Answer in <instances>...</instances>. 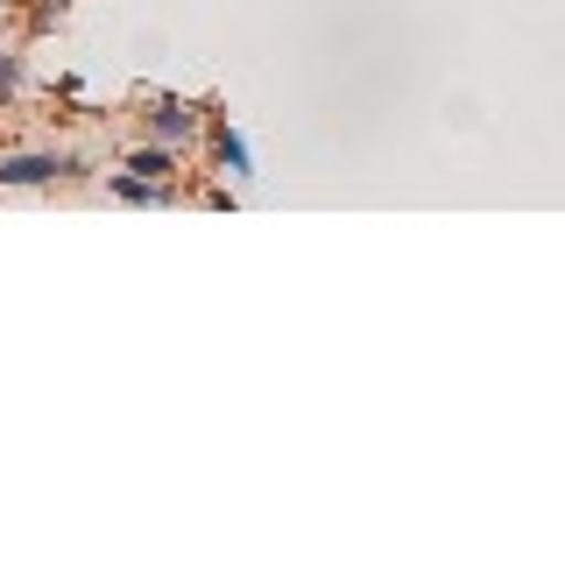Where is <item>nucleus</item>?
Masks as SVG:
<instances>
[{
  "label": "nucleus",
  "instance_id": "f257e3e1",
  "mask_svg": "<svg viewBox=\"0 0 565 565\" xmlns=\"http://www.w3.org/2000/svg\"><path fill=\"white\" fill-rule=\"evenodd\" d=\"M85 177V163L71 149H14L0 156V191H43V184H71Z\"/></svg>",
  "mask_w": 565,
  "mask_h": 565
},
{
  "label": "nucleus",
  "instance_id": "f03ea898",
  "mask_svg": "<svg viewBox=\"0 0 565 565\" xmlns=\"http://www.w3.org/2000/svg\"><path fill=\"white\" fill-rule=\"evenodd\" d=\"M141 128H149V141H170V149H177V141H191V135L205 128V120H199V106H191V99L156 93V99H149V114H141Z\"/></svg>",
  "mask_w": 565,
  "mask_h": 565
},
{
  "label": "nucleus",
  "instance_id": "7ed1b4c3",
  "mask_svg": "<svg viewBox=\"0 0 565 565\" xmlns=\"http://www.w3.org/2000/svg\"><path fill=\"white\" fill-rule=\"evenodd\" d=\"M212 156H220V170L234 177V184H247V177H255V156H247L241 128H212Z\"/></svg>",
  "mask_w": 565,
  "mask_h": 565
},
{
  "label": "nucleus",
  "instance_id": "20e7f679",
  "mask_svg": "<svg viewBox=\"0 0 565 565\" xmlns=\"http://www.w3.org/2000/svg\"><path fill=\"white\" fill-rule=\"evenodd\" d=\"M14 93H22V57L0 50V99H14Z\"/></svg>",
  "mask_w": 565,
  "mask_h": 565
}]
</instances>
